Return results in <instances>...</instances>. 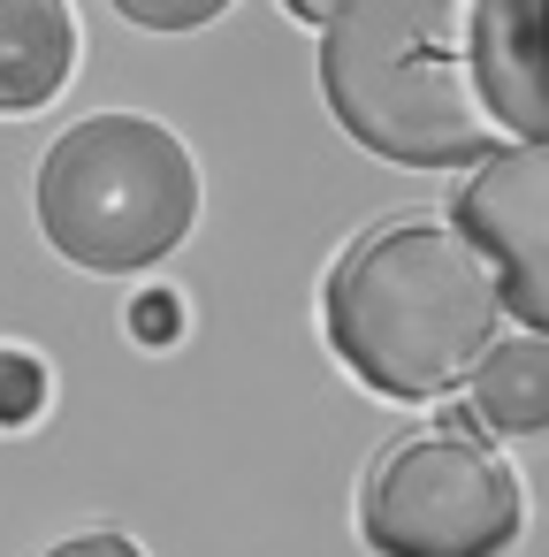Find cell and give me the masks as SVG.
Returning <instances> with one entry per match:
<instances>
[{
    "mask_svg": "<svg viewBox=\"0 0 549 557\" xmlns=\"http://www.w3.org/2000/svg\"><path fill=\"white\" fill-rule=\"evenodd\" d=\"M328 123L412 176L549 138V0H336L313 47Z\"/></svg>",
    "mask_w": 549,
    "mask_h": 557,
    "instance_id": "obj_1",
    "label": "cell"
},
{
    "mask_svg": "<svg viewBox=\"0 0 549 557\" xmlns=\"http://www.w3.org/2000/svg\"><path fill=\"white\" fill-rule=\"evenodd\" d=\"M496 283L442 214H389L321 275V344L382 405H442L496 344Z\"/></svg>",
    "mask_w": 549,
    "mask_h": 557,
    "instance_id": "obj_2",
    "label": "cell"
},
{
    "mask_svg": "<svg viewBox=\"0 0 549 557\" xmlns=\"http://www.w3.org/2000/svg\"><path fill=\"white\" fill-rule=\"evenodd\" d=\"M32 214L54 260L85 275H146L199 230L207 176L161 115L100 108L39 153Z\"/></svg>",
    "mask_w": 549,
    "mask_h": 557,
    "instance_id": "obj_3",
    "label": "cell"
},
{
    "mask_svg": "<svg viewBox=\"0 0 549 557\" xmlns=\"http://www.w3.org/2000/svg\"><path fill=\"white\" fill-rule=\"evenodd\" d=\"M351 527L374 557H503L526 534V473L465 412H435L366 458Z\"/></svg>",
    "mask_w": 549,
    "mask_h": 557,
    "instance_id": "obj_4",
    "label": "cell"
},
{
    "mask_svg": "<svg viewBox=\"0 0 549 557\" xmlns=\"http://www.w3.org/2000/svg\"><path fill=\"white\" fill-rule=\"evenodd\" d=\"M442 222L488 268L503 321H519V336L549 344V138L503 146L481 169H465Z\"/></svg>",
    "mask_w": 549,
    "mask_h": 557,
    "instance_id": "obj_5",
    "label": "cell"
},
{
    "mask_svg": "<svg viewBox=\"0 0 549 557\" xmlns=\"http://www.w3.org/2000/svg\"><path fill=\"white\" fill-rule=\"evenodd\" d=\"M85 32L70 0H0V115H47L77 77Z\"/></svg>",
    "mask_w": 549,
    "mask_h": 557,
    "instance_id": "obj_6",
    "label": "cell"
},
{
    "mask_svg": "<svg viewBox=\"0 0 549 557\" xmlns=\"http://www.w3.org/2000/svg\"><path fill=\"white\" fill-rule=\"evenodd\" d=\"M458 389H465V420L488 443L549 435V344L541 336H496Z\"/></svg>",
    "mask_w": 549,
    "mask_h": 557,
    "instance_id": "obj_7",
    "label": "cell"
},
{
    "mask_svg": "<svg viewBox=\"0 0 549 557\" xmlns=\"http://www.w3.org/2000/svg\"><path fill=\"white\" fill-rule=\"evenodd\" d=\"M54 412V367L32 344H0V435H32Z\"/></svg>",
    "mask_w": 549,
    "mask_h": 557,
    "instance_id": "obj_8",
    "label": "cell"
},
{
    "mask_svg": "<svg viewBox=\"0 0 549 557\" xmlns=\"http://www.w3.org/2000/svg\"><path fill=\"white\" fill-rule=\"evenodd\" d=\"M108 9L130 24V32H153V39H191L207 24H222L237 0H108Z\"/></svg>",
    "mask_w": 549,
    "mask_h": 557,
    "instance_id": "obj_9",
    "label": "cell"
},
{
    "mask_svg": "<svg viewBox=\"0 0 549 557\" xmlns=\"http://www.w3.org/2000/svg\"><path fill=\"white\" fill-rule=\"evenodd\" d=\"M184 329H191V306H184V290H169V283H153V290H138V298L123 306V336L146 344V351L184 344Z\"/></svg>",
    "mask_w": 549,
    "mask_h": 557,
    "instance_id": "obj_10",
    "label": "cell"
},
{
    "mask_svg": "<svg viewBox=\"0 0 549 557\" xmlns=\"http://www.w3.org/2000/svg\"><path fill=\"white\" fill-rule=\"evenodd\" d=\"M39 557H146V542H138V534H123V527H77V534L47 542Z\"/></svg>",
    "mask_w": 549,
    "mask_h": 557,
    "instance_id": "obj_11",
    "label": "cell"
},
{
    "mask_svg": "<svg viewBox=\"0 0 549 557\" xmlns=\"http://www.w3.org/2000/svg\"><path fill=\"white\" fill-rule=\"evenodd\" d=\"M290 9V24H305V32H321L328 16H336V0H283Z\"/></svg>",
    "mask_w": 549,
    "mask_h": 557,
    "instance_id": "obj_12",
    "label": "cell"
}]
</instances>
